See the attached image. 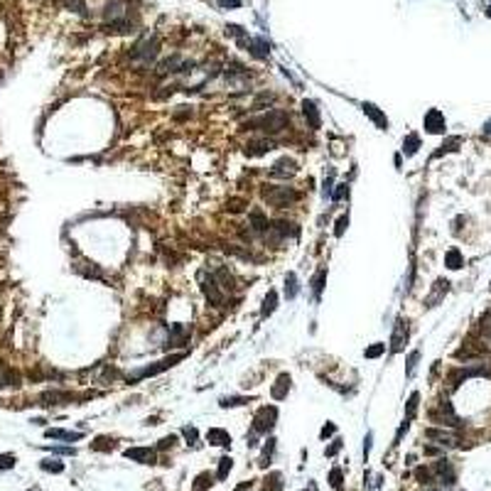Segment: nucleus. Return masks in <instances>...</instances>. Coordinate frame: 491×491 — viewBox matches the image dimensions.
Masks as SVG:
<instances>
[{"instance_id":"obj_1","label":"nucleus","mask_w":491,"mask_h":491,"mask_svg":"<svg viewBox=\"0 0 491 491\" xmlns=\"http://www.w3.org/2000/svg\"><path fill=\"white\" fill-rule=\"evenodd\" d=\"M287 123H290V116L285 111H280V108H273L266 116H261L256 121H248L246 128H256V131H266V133L275 135V133H280V131L287 128Z\"/></svg>"},{"instance_id":"obj_2","label":"nucleus","mask_w":491,"mask_h":491,"mask_svg":"<svg viewBox=\"0 0 491 491\" xmlns=\"http://www.w3.org/2000/svg\"><path fill=\"white\" fill-rule=\"evenodd\" d=\"M187 354L182 351V354H172V356H165V358H160V361H155V363H150V366H142L138 371H133L131 376H128V381H140V378H150V376H157V373H162V371H167V368H172V366H177L182 358H184Z\"/></svg>"},{"instance_id":"obj_3","label":"nucleus","mask_w":491,"mask_h":491,"mask_svg":"<svg viewBox=\"0 0 491 491\" xmlns=\"http://www.w3.org/2000/svg\"><path fill=\"white\" fill-rule=\"evenodd\" d=\"M263 199H266L270 207H280L282 209V207L297 202L300 194H297L292 187H268V189H263Z\"/></svg>"},{"instance_id":"obj_4","label":"nucleus","mask_w":491,"mask_h":491,"mask_svg":"<svg viewBox=\"0 0 491 491\" xmlns=\"http://www.w3.org/2000/svg\"><path fill=\"white\" fill-rule=\"evenodd\" d=\"M278 420V408L275 405H263L253 415V435H268Z\"/></svg>"},{"instance_id":"obj_5","label":"nucleus","mask_w":491,"mask_h":491,"mask_svg":"<svg viewBox=\"0 0 491 491\" xmlns=\"http://www.w3.org/2000/svg\"><path fill=\"white\" fill-rule=\"evenodd\" d=\"M408 334H410V329H408V319L398 317V319H396V324H393V334H391V354H398V351L405 349V344H408Z\"/></svg>"},{"instance_id":"obj_6","label":"nucleus","mask_w":491,"mask_h":491,"mask_svg":"<svg viewBox=\"0 0 491 491\" xmlns=\"http://www.w3.org/2000/svg\"><path fill=\"white\" fill-rule=\"evenodd\" d=\"M297 170H300V167H297V162H295L292 157H287V155H285V157H280V160L270 167V172H268V175H270L273 179H287V177H295V175H297Z\"/></svg>"},{"instance_id":"obj_7","label":"nucleus","mask_w":491,"mask_h":491,"mask_svg":"<svg viewBox=\"0 0 491 491\" xmlns=\"http://www.w3.org/2000/svg\"><path fill=\"white\" fill-rule=\"evenodd\" d=\"M292 223H287V221H273V223H268V228H266V241L268 243H273V246H278L282 243L285 238H287V233L290 231H295V228H290Z\"/></svg>"},{"instance_id":"obj_8","label":"nucleus","mask_w":491,"mask_h":491,"mask_svg":"<svg viewBox=\"0 0 491 491\" xmlns=\"http://www.w3.org/2000/svg\"><path fill=\"white\" fill-rule=\"evenodd\" d=\"M422 123H425V131L432 133V135H440V133L447 131V121H445V116H442L440 108H430L425 113V121Z\"/></svg>"},{"instance_id":"obj_9","label":"nucleus","mask_w":491,"mask_h":491,"mask_svg":"<svg viewBox=\"0 0 491 491\" xmlns=\"http://www.w3.org/2000/svg\"><path fill=\"white\" fill-rule=\"evenodd\" d=\"M128 10V5H126V0H108V5H106V22H111V25H126V12Z\"/></svg>"},{"instance_id":"obj_10","label":"nucleus","mask_w":491,"mask_h":491,"mask_svg":"<svg viewBox=\"0 0 491 491\" xmlns=\"http://www.w3.org/2000/svg\"><path fill=\"white\" fill-rule=\"evenodd\" d=\"M202 290H204V297L214 307H223V290L219 287V282L214 280V275H209V278L202 275Z\"/></svg>"},{"instance_id":"obj_11","label":"nucleus","mask_w":491,"mask_h":491,"mask_svg":"<svg viewBox=\"0 0 491 491\" xmlns=\"http://www.w3.org/2000/svg\"><path fill=\"white\" fill-rule=\"evenodd\" d=\"M430 418H432V420H437L440 425H449V427H459V425H462V422H459V418L454 415L452 405H449L447 401H442V403H440V408L430 413Z\"/></svg>"},{"instance_id":"obj_12","label":"nucleus","mask_w":491,"mask_h":491,"mask_svg":"<svg viewBox=\"0 0 491 491\" xmlns=\"http://www.w3.org/2000/svg\"><path fill=\"white\" fill-rule=\"evenodd\" d=\"M361 111H363V113H366V116H368V118L376 123V128H378V131H388V118H386V113H383V111H381L376 103H368V101H363V103H361Z\"/></svg>"},{"instance_id":"obj_13","label":"nucleus","mask_w":491,"mask_h":491,"mask_svg":"<svg viewBox=\"0 0 491 491\" xmlns=\"http://www.w3.org/2000/svg\"><path fill=\"white\" fill-rule=\"evenodd\" d=\"M157 52H160V42H157V37H152V40H145V42H140V45L135 47L133 57H135V59H145V62H150V59H155V57H157Z\"/></svg>"},{"instance_id":"obj_14","label":"nucleus","mask_w":491,"mask_h":491,"mask_svg":"<svg viewBox=\"0 0 491 491\" xmlns=\"http://www.w3.org/2000/svg\"><path fill=\"white\" fill-rule=\"evenodd\" d=\"M123 454L133 462H140V464H155V459H157V452L150 449V447H131Z\"/></svg>"},{"instance_id":"obj_15","label":"nucleus","mask_w":491,"mask_h":491,"mask_svg":"<svg viewBox=\"0 0 491 491\" xmlns=\"http://www.w3.org/2000/svg\"><path fill=\"white\" fill-rule=\"evenodd\" d=\"M302 113H305V118H307V123H310L312 131H319L322 128V116H319V108H317L314 101L305 98L302 101Z\"/></svg>"},{"instance_id":"obj_16","label":"nucleus","mask_w":491,"mask_h":491,"mask_svg":"<svg viewBox=\"0 0 491 491\" xmlns=\"http://www.w3.org/2000/svg\"><path fill=\"white\" fill-rule=\"evenodd\" d=\"M192 334V327L187 324H172L170 327V347H187Z\"/></svg>"},{"instance_id":"obj_17","label":"nucleus","mask_w":491,"mask_h":491,"mask_svg":"<svg viewBox=\"0 0 491 491\" xmlns=\"http://www.w3.org/2000/svg\"><path fill=\"white\" fill-rule=\"evenodd\" d=\"M432 472H435V477H437L442 484H447V487L454 484V469H452V464H449L447 459H437V462L432 464Z\"/></svg>"},{"instance_id":"obj_18","label":"nucleus","mask_w":491,"mask_h":491,"mask_svg":"<svg viewBox=\"0 0 491 491\" xmlns=\"http://www.w3.org/2000/svg\"><path fill=\"white\" fill-rule=\"evenodd\" d=\"M275 145H273V140H268V138H258V140H248L246 142V155L248 157H261V155H266V152H270Z\"/></svg>"},{"instance_id":"obj_19","label":"nucleus","mask_w":491,"mask_h":491,"mask_svg":"<svg viewBox=\"0 0 491 491\" xmlns=\"http://www.w3.org/2000/svg\"><path fill=\"white\" fill-rule=\"evenodd\" d=\"M447 290H449V282L447 280H440L435 282V287H432V292L427 295V300H425V307H437L440 302H442V297L447 295Z\"/></svg>"},{"instance_id":"obj_20","label":"nucleus","mask_w":491,"mask_h":491,"mask_svg":"<svg viewBox=\"0 0 491 491\" xmlns=\"http://www.w3.org/2000/svg\"><path fill=\"white\" fill-rule=\"evenodd\" d=\"M207 440H209V445H216V447H231V435L221 427H211L207 432Z\"/></svg>"},{"instance_id":"obj_21","label":"nucleus","mask_w":491,"mask_h":491,"mask_svg":"<svg viewBox=\"0 0 491 491\" xmlns=\"http://www.w3.org/2000/svg\"><path fill=\"white\" fill-rule=\"evenodd\" d=\"M287 391H290V373H280L275 386L270 388V396L275 401H282V398H287Z\"/></svg>"},{"instance_id":"obj_22","label":"nucleus","mask_w":491,"mask_h":491,"mask_svg":"<svg viewBox=\"0 0 491 491\" xmlns=\"http://www.w3.org/2000/svg\"><path fill=\"white\" fill-rule=\"evenodd\" d=\"M214 280L219 282V287H221L223 292H231V290H236V280H233V275H231L226 268H219V270L214 273Z\"/></svg>"},{"instance_id":"obj_23","label":"nucleus","mask_w":491,"mask_h":491,"mask_svg":"<svg viewBox=\"0 0 491 491\" xmlns=\"http://www.w3.org/2000/svg\"><path fill=\"white\" fill-rule=\"evenodd\" d=\"M45 435H47V437H52V440H67V442H76V440H81V437H84L81 432L59 430V427H49V430H45Z\"/></svg>"},{"instance_id":"obj_24","label":"nucleus","mask_w":491,"mask_h":491,"mask_svg":"<svg viewBox=\"0 0 491 491\" xmlns=\"http://www.w3.org/2000/svg\"><path fill=\"white\" fill-rule=\"evenodd\" d=\"M248 219H251V228H253V233H266V228H268V219L263 216V211L261 209H253L248 214Z\"/></svg>"},{"instance_id":"obj_25","label":"nucleus","mask_w":491,"mask_h":491,"mask_svg":"<svg viewBox=\"0 0 491 491\" xmlns=\"http://www.w3.org/2000/svg\"><path fill=\"white\" fill-rule=\"evenodd\" d=\"M482 373H484V368H459V371H452L449 373V383L452 386H459V381H464L469 376H482Z\"/></svg>"},{"instance_id":"obj_26","label":"nucleus","mask_w":491,"mask_h":491,"mask_svg":"<svg viewBox=\"0 0 491 491\" xmlns=\"http://www.w3.org/2000/svg\"><path fill=\"white\" fill-rule=\"evenodd\" d=\"M418 150H420V135L408 133V135H405V140H403V155H405V157H413Z\"/></svg>"},{"instance_id":"obj_27","label":"nucleus","mask_w":491,"mask_h":491,"mask_svg":"<svg viewBox=\"0 0 491 491\" xmlns=\"http://www.w3.org/2000/svg\"><path fill=\"white\" fill-rule=\"evenodd\" d=\"M445 266H447L449 270H459V268L464 266L462 253H459L457 248H449V251H447V256H445Z\"/></svg>"},{"instance_id":"obj_28","label":"nucleus","mask_w":491,"mask_h":491,"mask_svg":"<svg viewBox=\"0 0 491 491\" xmlns=\"http://www.w3.org/2000/svg\"><path fill=\"white\" fill-rule=\"evenodd\" d=\"M275 307H278V292H275V290H268V295H266V300H263V307H261V317L273 314Z\"/></svg>"},{"instance_id":"obj_29","label":"nucleus","mask_w":491,"mask_h":491,"mask_svg":"<svg viewBox=\"0 0 491 491\" xmlns=\"http://www.w3.org/2000/svg\"><path fill=\"white\" fill-rule=\"evenodd\" d=\"M425 435H427L430 440H437L440 445H447V447H454V445H457L454 435H449V432H442V430H427Z\"/></svg>"},{"instance_id":"obj_30","label":"nucleus","mask_w":491,"mask_h":491,"mask_svg":"<svg viewBox=\"0 0 491 491\" xmlns=\"http://www.w3.org/2000/svg\"><path fill=\"white\" fill-rule=\"evenodd\" d=\"M324 282H327V268H319L317 273H314V278H312V292H314V297L319 300V295H322V290H324Z\"/></svg>"},{"instance_id":"obj_31","label":"nucleus","mask_w":491,"mask_h":491,"mask_svg":"<svg viewBox=\"0 0 491 491\" xmlns=\"http://www.w3.org/2000/svg\"><path fill=\"white\" fill-rule=\"evenodd\" d=\"M113 447H116L113 437H106V435H101V437H96L91 442V449H96V452H111Z\"/></svg>"},{"instance_id":"obj_32","label":"nucleus","mask_w":491,"mask_h":491,"mask_svg":"<svg viewBox=\"0 0 491 491\" xmlns=\"http://www.w3.org/2000/svg\"><path fill=\"white\" fill-rule=\"evenodd\" d=\"M253 398H243V396H226V398H221L219 401V405L221 408H238V405H246V403H251Z\"/></svg>"},{"instance_id":"obj_33","label":"nucleus","mask_w":491,"mask_h":491,"mask_svg":"<svg viewBox=\"0 0 491 491\" xmlns=\"http://www.w3.org/2000/svg\"><path fill=\"white\" fill-rule=\"evenodd\" d=\"M297 292H300L297 275H295V273H287V275H285V297H287V300H292Z\"/></svg>"},{"instance_id":"obj_34","label":"nucleus","mask_w":491,"mask_h":491,"mask_svg":"<svg viewBox=\"0 0 491 491\" xmlns=\"http://www.w3.org/2000/svg\"><path fill=\"white\" fill-rule=\"evenodd\" d=\"M459 145H462V138H459V135H454V138H447V140L442 142V147H440V150H437L432 157H442L445 152H454Z\"/></svg>"},{"instance_id":"obj_35","label":"nucleus","mask_w":491,"mask_h":491,"mask_svg":"<svg viewBox=\"0 0 491 491\" xmlns=\"http://www.w3.org/2000/svg\"><path fill=\"white\" fill-rule=\"evenodd\" d=\"M231 469H233V459H231V457H221V459H219V472H216V479H219V482H223V479L228 477V472H231Z\"/></svg>"},{"instance_id":"obj_36","label":"nucleus","mask_w":491,"mask_h":491,"mask_svg":"<svg viewBox=\"0 0 491 491\" xmlns=\"http://www.w3.org/2000/svg\"><path fill=\"white\" fill-rule=\"evenodd\" d=\"M214 484V477H211L209 472H202L197 479H194V487H192V491H207Z\"/></svg>"},{"instance_id":"obj_37","label":"nucleus","mask_w":491,"mask_h":491,"mask_svg":"<svg viewBox=\"0 0 491 491\" xmlns=\"http://www.w3.org/2000/svg\"><path fill=\"white\" fill-rule=\"evenodd\" d=\"M273 452H275V440L270 437V440H268V445L263 447V454H261V459H258V464H261L263 469L270 464V457H273Z\"/></svg>"},{"instance_id":"obj_38","label":"nucleus","mask_w":491,"mask_h":491,"mask_svg":"<svg viewBox=\"0 0 491 491\" xmlns=\"http://www.w3.org/2000/svg\"><path fill=\"white\" fill-rule=\"evenodd\" d=\"M40 467L45 472H52V474H62L64 472V462H59V459H42Z\"/></svg>"},{"instance_id":"obj_39","label":"nucleus","mask_w":491,"mask_h":491,"mask_svg":"<svg viewBox=\"0 0 491 491\" xmlns=\"http://www.w3.org/2000/svg\"><path fill=\"white\" fill-rule=\"evenodd\" d=\"M342 482H344V472H342L339 467H334V469L329 472V484H332V489L342 491Z\"/></svg>"},{"instance_id":"obj_40","label":"nucleus","mask_w":491,"mask_h":491,"mask_svg":"<svg viewBox=\"0 0 491 491\" xmlns=\"http://www.w3.org/2000/svg\"><path fill=\"white\" fill-rule=\"evenodd\" d=\"M347 226H349V214H342V216L337 219V223H334V236L342 238L344 231H347Z\"/></svg>"},{"instance_id":"obj_41","label":"nucleus","mask_w":491,"mask_h":491,"mask_svg":"<svg viewBox=\"0 0 491 491\" xmlns=\"http://www.w3.org/2000/svg\"><path fill=\"white\" fill-rule=\"evenodd\" d=\"M418 403H420V393H413V396L408 398V405H405V415H408V420L415 415V410H418Z\"/></svg>"},{"instance_id":"obj_42","label":"nucleus","mask_w":491,"mask_h":491,"mask_svg":"<svg viewBox=\"0 0 491 491\" xmlns=\"http://www.w3.org/2000/svg\"><path fill=\"white\" fill-rule=\"evenodd\" d=\"M71 396L69 393H57V391H52V393H45L42 396V401H52L49 405H59V401H69Z\"/></svg>"},{"instance_id":"obj_43","label":"nucleus","mask_w":491,"mask_h":491,"mask_svg":"<svg viewBox=\"0 0 491 491\" xmlns=\"http://www.w3.org/2000/svg\"><path fill=\"white\" fill-rule=\"evenodd\" d=\"M332 199H334V202L349 199V184H337V189L332 192Z\"/></svg>"},{"instance_id":"obj_44","label":"nucleus","mask_w":491,"mask_h":491,"mask_svg":"<svg viewBox=\"0 0 491 491\" xmlns=\"http://www.w3.org/2000/svg\"><path fill=\"white\" fill-rule=\"evenodd\" d=\"M383 351H386V344L378 342V344H373V347H368V349L363 351V356H366V358H378Z\"/></svg>"},{"instance_id":"obj_45","label":"nucleus","mask_w":491,"mask_h":491,"mask_svg":"<svg viewBox=\"0 0 491 491\" xmlns=\"http://www.w3.org/2000/svg\"><path fill=\"white\" fill-rule=\"evenodd\" d=\"M15 462H17V457H15V454H0V472L12 469V467H15Z\"/></svg>"},{"instance_id":"obj_46","label":"nucleus","mask_w":491,"mask_h":491,"mask_svg":"<svg viewBox=\"0 0 491 491\" xmlns=\"http://www.w3.org/2000/svg\"><path fill=\"white\" fill-rule=\"evenodd\" d=\"M263 103H273V93H261L253 101V111H263Z\"/></svg>"},{"instance_id":"obj_47","label":"nucleus","mask_w":491,"mask_h":491,"mask_svg":"<svg viewBox=\"0 0 491 491\" xmlns=\"http://www.w3.org/2000/svg\"><path fill=\"white\" fill-rule=\"evenodd\" d=\"M418 358H420V351H413V354L408 356V368H405V373H408V376H413V373H415V366H418Z\"/></svg>"},{"instance_id":"obj_48","label":"nucleus","mask_w":491,"mask_h":491,"mask_svg":"<svg viewBox=\"0 0 491 491\" xmlns=\"http://www.w3.org/2000/svg\"><path fill=\"white\" fill-rule=\"evenodd\" d=\"M334 432H337V425H334V422H327V425L319 430V437H322V440H327V437H332Z\"/></svg>"},{"instance_id":"obj_49","label":"nucleus","mask_w":491,"mask_h":491,"mask_svg":"<svg viewBox=\"0 0 491 491\" xmlns=\"http://www.w3.org/2000/svg\"><path fill=\"white\" fill-rule=\"evenodd\" d=\"M182 435L187 437V442H192V445L197 442V427H194V425H187V427L182 430Z\"/></svg>"},{"instance_id":"obj_50","label":"nucleus","mask_w":491,"mask_h":491,"mask_svg":"<svg viewBox=\"0 0 491 491\" xmlns=\"http://www.w3.org/2000/svg\"><path fill=\"white\" fill-rule=\"evenodd\" d=\"M339 449H342V440H334V442H332V445L324 449V454H327V457H334Z\"/></svg>"},{"instance_id":"obj_51","label":"nucleus","mask_w":491,"mask_h":491,"mask_svg":"<svg viewBox=\"0 0 491 491\" xmlns=\"http://www.w3.org/2000/svg\"><path fill=\"white\" fill-rule=\"evenodd\" d=\"M175 442H177V437H175V435H170V437H162V440H160V445H157V449H167V447H172Z\"/></svg>"},{"instance_id":"obj_52","label":"nucleus","mask_w":491,"mask_h":491,"mask_svg":"<svg viewBox=\"0 0 491 491\" xmlns=\"http://www.w3.org/2000/svg\"><path fill=\"white\" fill-rule=\"evenodd\" d=\"M415 477L420 479V484H430V472H427L425 467H420V469L415 472Z\"/></svg>"},{"instance_id":"obj_53","label":"nucleus","mask_w":491,"mask_h":491,"mask_svg":"<svg viewBox=\"0 0 491 491\" xmlns=\"http://www.w3.org/2000/svg\"><path fill=\"white\" fill-rule=\"evenodd\" d=\"M52 452H54V454H71V457L76 454L74 447H52Z\"/></svg>"},{"instance_id":"obj_54","label":"nucleus","mask_w":491,"mask_h":491,"mask_svg":"<svg viewBox=\"0 0 491 491\" xmlns=\"http://www.w3.org/2000/svg\"><path fill=\"white\" fill-rule=\"evenodd\" d=\"M371 442H373V432L366 435V445H363V459H368V452H371Z\"/></svg>"},{"instance_id":"obj_55","label":"nucleus","mask_w":491,"mask_h":491,"mask_svg":"<svg viewBox=\"0 0 491 491\" xmlns=\"http://www.w3.org/2000/svg\"><path fill=\"white\" fill-rule=\"evenodd\" d=\"M10 378H12V376H10V373H7V371L0 366V388H5V386L10 383Z\"/></svg>"},{"instance_id":"obj_56","label":"nucleus","mask_w":491,"mask_h":491,"mask_svg":"<svg viewBox=\"0 0 491 491\" xmlns=\"http://www.w3.org/2000/svg\"><path fill=\"white\" fill-rule=\"evenodd\" d=\"M322 197H332V179H324V189H322Z\"/></svg>"},{"instance_id":"obj_57","label":"nucleus","mask_w":491,"mask_h":491,"mask_svg":"<svg viewBox=\"0 0 491 491\" xmlns=\"http://www.w3.org/2000/svg\"><path fill=\"white\" fill-rule=\"evenodd\" d=\"M484 334L491 339V314H487V317H484Z\"/></svg>"},{"instance_id":"obj_58","label":"nucleus","mask_w":491,"mask_h":491,"mask_svg":"<svg viewBox=\"0 0 491 491\" xmlns=\"http://www.w3.org/2000/svg\"><path fill=\"white\" fill-rule=\"evenodd\" d=\"M241 0H221V7H238Z\"/></svg>"},{"instance_id":"obj_59","label":"nucleus","mask_w":491,"mask_h":491,"mask_svg":"<svg viewBox=\"0 0 491 491\" xmlns=\"http://www.w3.org/2000/svg\"><path fill=\"white\" fill-rule=\"evenodd\" d=\"M251 487H253L251 482H243V484H241V487H238V489H236V491H251Z\"/></svg>"},{"instance_id":"obj_60","label":"nucleus","mask_w":491,"mask_h":491,"mask_svg":"<svg viewBox=\"0 0 491 491\" xmlns=\"http://www.w3.org/2000/svg\"><path fill=\"white\" fill-rule=\"evenodd\" d=\"M484 133H487V135H491V118L484 123Z\"/></svg>"},{"instance_id":"obj_61","label":"nucleus","mask_w":491,"mask_h":491,"mask_svg":"<svg viewBox=\"0 0 491 491\" xmlns=\"http://www.w3.org/2000/svg\"><path fill=\"white\" fill-rule=\"evenodd\" d=\"M489 15H491V7H489Z\"/></svg>"}]
</instances>
